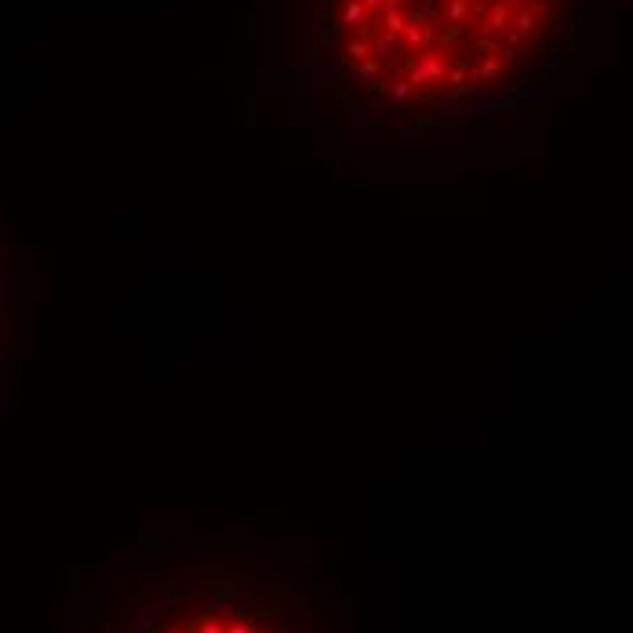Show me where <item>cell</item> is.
<instances>
[{
  "instance_id": "1",
  "label": "cell",
  "mask_w": 633,
  "mask_h": 633,
  "mask_svg": "<svg viewBox=\"0 0 633 633\" xmlns=\"http://www.w3.org/2000/svg\"><path fill=\"white\" fill-rule=\"evenodd\" d=\"M593 0H299L306 95L360 132L426 138L513 113L586 37Z\"/></svg>"
}]
</instances>
